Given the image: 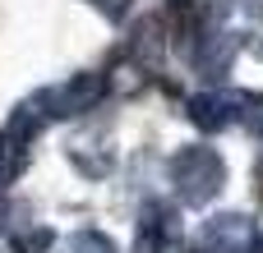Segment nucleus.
<instances>
[{
    "label": "nucleus",
    "instance_id": "obj_14",
    "mask_svg": "<svg viewBox=\"0 0 263 253\" xmlns=\"http://www.w3.org/2000/svg\"><path fill=\"white\" fill-rule=\"evenodd\" d=\"M5 217H9V207H5V198H0V226H5Z\"/></svg>",
    "mask_w": 263,
    "mask_h": 253
},
{
    "label": "nucleus",
    "instance_id": "obj_4",
    "mask_svg": "<svg viewBox=\"0 0 263 253\" xmlns=\"http://www.w3.org/2000/svg\"><path fill=\"white\" fill-rule=\"evenodd\" d=\"M254 235H259V230H254L250 217H240V212H222V217H213V221L203 226L199 249H203V253H250Z\"/></svg>",
    "mask_w": 263,
    "mask_h": 253
},
{
    "label": "nucleus",
    "instance_id": "obj_1",
    "mask_svg": "<svg viewBox=\"0 0 263 253\" xmlns=\"http://www.w3.org/2000/svg\"><path fill=\"white\" fill-rule=\"evenodd\" d=\"M166 175L176 184V198L185 207H208L227 189V161L213 147H180L166 161Z\"/></svg>",
    "mask_w": 263,
    "mask_h": 253
},
{
    "label": "nucleus",
    "instance_id": "obj_11",
    "mask_svg": "<svg viewBox=\"0 0 263 253\" xmlns=\"http://www.w3.org/2000/svg\"><path fill=\"white\" fill-rule=\"evenodd\" d=\"M92 5H97V14H102L106 23H125V18H129V5H134V0H92Z\"/></svg>",
    "mask_w": 263,
    "mask_h": 253
},
{
    "label": "nucleus",
    "instance_id": "obj_10",
    "mask_svg": "<svg viewBox=\"0 0 263 253\" xmlns=\"http://www.w3.org/2000/svg\"><path fill=\"white\" fill-rule=\"evenodd\" d=\"M51 244H55V235H51L46 226H37V230H18V235L9 240V249H14V253H46Z\"/></svg>",
    "mask_w": 263,
    "mask_h": 253
},
{
    "label": "nucleus",
    "instance_id": "obj_8",
    "mask_svg": "<svg viewBox=\"0 0 263 253\" xmlns=\"http://www.w3.org/2000/svg\"><path fill=\"white\" fill-rule=\"evenodd\" d=\"M231 106H236V115H240V124L263 138V92H231Z\"/></svg>",
    "mask_w": 263,
    "mask_h": 253
},
{
    "label": "nucleus",
    "instance_id": "obj_6",
    "mask_svg": "<svg viewBox=\"0 0 263 253\" xmlns=\"http://www.w3.org/2000/svg\"><path fill=\"white\" fill-rule=\"evenodd\" d=\"M190 120H194V129H203V134H222V129L236 120V106H231L227 92H194V97H190Z\"/></svg>",
    "mask_w": 263,
    "mask_h": 253
},
{
    "label": "nucleus",
    "instance_id": "obj_3",
    "mask_svg": "<svg viewBox=\"0 0 263 253\" xmlns=\"http://www.w3.org/2000/svg\"><path fill=\"white\" fill-rule=\"evenodd\" d=\"M180 240H185L180 212L162 198H148L134 226V253H180Z\"/></svg>",
    "mask_w": 263,
    "mask_h": 253
},
{
    "label": "nucleus",
    "instance_id": "obj_7",
    "mask_svg": "<svg viewBox=\"0 0 263 253\" xmlns=\"http://www.w3.org/2000/svg\"><path fill=\"white\" fill-rule=\"evenodd\" d=\"M28 143L32 138H23L18 129H0V189H9L23 171H28Z\"/></svg>",
    "mask_w": 263,
    "mask_h": 253
},
{
    "label": "nucleus",
    "instance_id": "obj_15",
    "mask_svg": "<svg viewBox=\"0 0 263 253\" xmlns=\"http://www.w3.org/2000/svg\"><path fill=\"white\" fill-rule=\"evenodd\" d=\"M199 253H203V249H199Z\"/></svg>",
    "mask_w": 263,
    "mask_h": 253
},
{
    "label": "nucleus",
    "instance_id": "obj_12",
    "mask_svg": "<svg viewBox=\"0 0 263 253\" xmlns=\"http://www.w3.org/2000/svg\"><path fill=\"white\" fill-rule=\"evenodd\" d=\"M254 189H259V203H263V161H259V171H254Z\"/></svg>",
    "mask_w": 263,
    "mask_h": 253
},
{
    "label": "nucleus",
    "instance_id": "obj_13",
    "mask_svg": "<svg viewBox=\"0 0 263 253\" xmlns=\"http://www.w3.org/2000/svg\"><path fill=\"white\" fill-rule=\"evenodd\" d=\"M250 253H263V235H254V244H250Z\"/></svg>",
    "mask_w": 263,
    "mask_h": 253
},
{
    "label": "nucleus",
    "instance_id": "obj_9",
    "mask_svg": "<svg viewBox=\"0 0 263 253\" xmlns=\"http://www.w3.org/2000/svg\"><path fill=\"white\" fill-rule=\"evenodd\" d=\"M65 253H116V244L102 230H79V235L65 240Z\"/></svg>",
    "mask_w": 263,
    "mask_h": 253
},
{
    "label": "nucleus",
    "instance_id": "obj_5",
    "mask_svg": "<svg viewBox=\"0 0 263 253\" xmlns=\"http://www.w3.org/2000/svg\"><path fill=\"white\" fill-rule=\"evenodd\" d=\"M236 51H240V37H236V32H213V37H203V51H194V69L217 83V78L231 74Z\"/></svg>",
    "mask_w": 263,
    "mask_h": 253
},
{
    "label": "nucleus",
    "instance_id": "obj_2",
    "mask_svg": "<svg viewBox=\"0 0 263 253\" xmlns=\"http://www.w3.org/2000/svg\"><path fill=\"white\" fill-rule=\"evenodd\" d=\"M102 97H106V74H97V69H88V74H69L65 83L37 92V101L46 106V120H51V115H55V120L83 115V111H92Z\"/></svg>",
    "mask_w": 263,
    "mask_h": 253
}]
</instances>
